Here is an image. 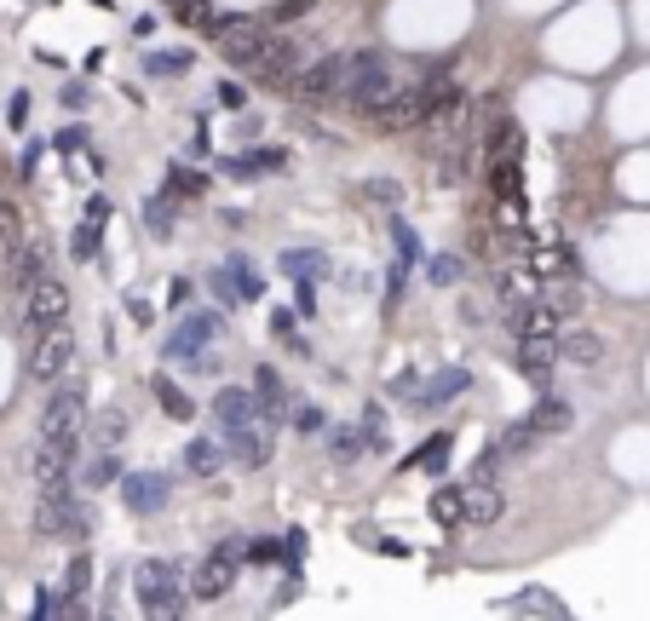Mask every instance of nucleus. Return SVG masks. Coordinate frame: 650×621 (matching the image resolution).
<instances>
[{
	"instance_id": "obj_1",
	"label": "nucleus",
	"mask_w": 650,
	"mask_h": 621,
	"mask_svg": "<svg viewBox=\"0 0 650 621\" xmlns=\"http://www.w3.org/2000/svg\"><path fill=\"white\" fill-rule=\"evenodd\" d=\"M35 535L41 541H81L87 535V501L75 495V483H41L35 495Z\"/></svg>"
},
{
	"instance_id": "obj_2",
	"label": "nucleus",
	"mask_w": 650,
	"mask_h": 621,
	"mask_svg": "<svg viewBox=\"0 0 650 621\" xmlns=\"http://www.w3.org/2000/svg\"><path fill=\"white\" fill-rule=\"evenodd\" d=\"M133 598H139L144 616H179L190 604V581H185L179 564L144 558V564H133Z\"/></svg>"
},
{
	"instance_id": "obj_3",
	"label": "nucleus",
	"mask_w": 650,
	"mask_h": 621,
	"mask_svg": "<svg viewBox=\"0 0 650 621\" xmlns=\"http://www.w3.org/2000/svg\"><path fill=\"white\" fill-rule=\"evenodd\" d=\"M392 64L380 52H351L346 58V87H340V104H351L357 115H369L386 92H392Z\"/></svg>"
},
{
	"instance_id": "obj_4",
	"label": "nucleus",
	"mask_w": 650,
	"mask_h": 621,
	"mask_svg": "<svg viewBox=\"0 0 650 621\" xmlns=\"http://www.w3.org/2000/svg\"><path fill=\"white\" fill-rule=\"evenodd\" d=\"M18 305H24V340L47 334L52 322H70V288H64V282H58L52 271L35 276V288H29Z\"/></svg>"
},
{
	"instance_id": "obj_5",
	"label": "nucleus",
	"mask_w": 650,
	"mask_h": 621,
	"mask_svg": "<svg viewBox=\"0 0 650 621\" xmlns=\"http://www.w3.org/2000/svg\"><path fill=\"white\" fill-rule=\"evenodd\" d=\"M75 363V334H70V322H52L47 334H35L29 340V374L41 380V386H52V380H64Z\"/></svg>"
},
{
	"instance_id": "obj_6",
	"label": "nucleus",
	"mask_w": 650,
	"mask_h": 621,
	"mask_svg": "<svg viewBox=\"0 0 650 621\" xmlns=\"http://www.w3.org/2000/svg\"><path fill=\"white\" fill-rule=\"evenodd\" d=\"M236 575H242V541H219V547L196 564L190 593H196V598H225L236 587Z\"/></svg>"
},
{
	"instance_id": "obj_7",
	"label": "nucleus",
	"mask_w": 650,
	"mask_h": 621,
	"mask_svg": "<svg viewBox=\"0 0 650 621\" xmlns=\"http://www.w3.org/2000/svg\"><path fill=\"white\" fill-rule=\"evenodd\" d=\"M369 121L380 133H409V127H420V121H426V81H420V87H403V81H397V87L369 110Z\"/></svg>"
},
{
	"instance_id": "obj_8",
	"label": "nucleus",
	"mask_w": 650,
	"mask_h": 621,
	"mask_svg": "<svg viewBox=\"0 0 650 621\" xmlns=\"http://www.w3.org/2000/svg\"><path fill=\"white\" fill-rule=\"evenodd\" d=\"M219 334H225V317H219V311H196V317H185L179 328H173V340H167L162 357L167 363H179V368H190Z\"/></svg>"
},
{
	"instance_id": "obj_9",
	"label": "nucleus",
	"mask_w": 650,
	"mask_h": 621,
	"mask_svg": "<svg viewBox=\"0 0 650 621\" xmlns=\"http://www.w3.org/2000/svg\"><path fill=\"white\" fill-rule=\"evenodd\" d=\"M340 87H346V52H328V58L305 64L300 75H294V92H300L305 104H334Z\"/></svg>"
},
{
	"instance_id": "obj_10",
	"label": "nucleus",
	"mask_w": 650,
	"mask_h": 621,
	"mask_svg": "<svg viewBox=\"0 0 650 621\" xmlns=\"http://www.w3.org/2000/svg\"><path fill=\"white\" fill-rule=\"evenodd\" d=\"M225 460H236L242 472H259V466L271 460V420L231 426V432H225Z\"/></svg>"
},
{
	"instance_id": "obj_11",
	"label": "nucleus",
	"mask_w": 650,
	"mask_h": 621,
	"mask_svg": "<svg viewBox=\"0 0 650 621\" xmlns=\"http://www.w3.org/2000/svg\"><path fill=\"white\" fill-rule=\"evenodd\" d=\"M208 282H213V294H219V305H225V311H236V305H248V299L265 294V282L248 271V259H225Z\"/></svg>"
},
{
	"instance_id": "obj_12",
	"label": "nucleus",
	"mask_w": 650,
	"mask_h": 621,
	"mask_svg": "<svg viewBox=\"0 0 650 621\" xmlns=\"http://www.w3.org/2000/svg\"><path fill=\"white\" fill-rule=\"evenodd\" d=\"M461 391H472V374L466 368H443V374H432V380H409V403L415 409H443L449 397H461Z\"/></svg>"
},
{
	"instance_id": "obj_13",
	"label": "nucleus",
	"mask_w": 650,
	"mask_h": 621,
	"mask_svg": "<svg viewBox=\"0 0 650 621\" xmlns=\"http://www.w3.org/2000/svg\"><path fill=\"white\" fill-rule=\"evenodd\" d=\"M167 489H173V478L167 472H127L121 478V501H127V512H162L167 506Z\"/></svg>"
},
{
	"instance_id": "obj_14",
	"label": "nucleus",
	"mask_w": 650,
	"mask_h": 621,
	"mask_svg": "<svg viewBox=\"0 0 650 621\" xmlns=\"http://www.w3.org/2000/svg\"><path fill=\"white\" fill-rule=\"evenodd\" d=\"M41 271H52V253H47V242H29L24 236V248L12 253V259H6V288H12V294L24 299L29 288H35V276Z\"/></svg>"
},
{
	"instance_id": "obj_15",
	"label": "nucleus",
	"mask_w": 650,
	"mask_h": 621,
	"mask_svg": "<svg viewBox=\"0 0 650 621\" xmlns=\"http://www.w3.org/2000/svg\"><path fill=\"white\" fill-rule=\"evenodd\" d=\"M461 506H466V524H495L507 512V489L495 478H472L461 489Z\"/></svg>"
},
{
	"instance_id": "obj_16",
	"label": "nucleus",
	"mask_w": 650,
	"mask_h": 621,
	"mask_svg": "<svg viewBox=\"0 0 650 621\" xmlns=\"http://www.w3.org/2000/svg\"><path fill=\"white\" fill-rule=\"evenodd\" d=\"M213 420L231 432V426H248V420H265V409H259V397L248 386H225L219 397H213Z\"/></svg>"
},
{
	"instance_id": "obj_17",
	"label": "nucleus",
	"mask_w": 650,
	"mask_h": 621,
	"mask_svg": "<svg viewBox=\"0 0 650 621\" xmlns=\"http://www.w3.org/2000/svg\"><path fill=\"white\" fill-rule=\"evenodd\" d=\"M553 363H558V345L547 340V334H524V345H518V374L535 380V386H547Z\"/></svg>"
},
{
	"instance_id": "obj_18",
	"label": "nucleus",
	"mask_w": 650,
	"mask_h": 621,
	"mask_svg": "<svg viewBox=\"0 0 650 621\" xmlns=\"http://www.w3.org/2000/svg\"><path fill=\"white\" fill-rule=\"evenodd\" d=\"M524 420H530L535 437H558V432H570V426H576V409H570L564 397H547V391H541V397H535V409L524 414Z\"/></svg>"
},
{
	"instance_id": "obj_19",
	"label": "nucleus",
	"mask_w": 650,
	"mask_h": 621,
	"mask_svg": "<svg viewBox=\"0 0 650 621\" xmlns=\"http://www.w3.org/2000/svg\"><path fill=\"white\" fill-rule=\"evenodd\" d=\"M558 363H570V368H593L604 357V340L593 334V328H570V334H558Z\"/></svg>"
},
{
	"instance_id": "obj_20",
	"label": "nucleus",
	"mask_w": 650,
	"mask_h": 621,
	"mask_svg": "<svg viewBox=\"0 0 650 621\" xmlns=\"http://www.w3.org/2000/svg\"><path fill=\"white\" fill-rule=\"evenodd\" d=\"M185 472H190V478H219V472H225V443H213V437H190V443H185Z\"/></svg>"
},
{
	"instance_id": "obj_21",
	"label": "nucleus",
	"mask_w": 650,
	"mask_h": 621,
	"mask_svg": "<svg viewBox=\"0 0 650 621\" xmlns=\"http://www.w3.org/2000/svg\"><path fill=\"white\" fill-rule=\"evenodd\" d=\"M282 276H294V282H317L328 276V253L323 248H282Z\"/></svg>"
},
{
	"instance_id": "obj_22",
	"label": "nucleus",
	"mask_w": 650,
	"mask_h": 621,
	"mask_svg": "<svg viewBox=\"0 0 650 621\" xmlns=\"http://www.w3.org/2000/svg\"><path fill=\"white\" fill-rule=\"evenodd\" d=\"M219 167H225L231 179H265V173L282 167V150H242V156H225Z\"/></svg>"
},
{
	"instance_id": "obj_23",
	"label": "nucleus",
	"mask_w": 650,
	"mask_h": 621,
	"mask_svg": "<svg viewBox=\"0 0 650 621\" xmlns=\"http://www.w3.org/2000/svg\"><path fill=\"white\" fill-rule=\"evenodd\" d=\"M150 391H156V403H162L173 420H190L196 414V403H190V391L173 380V374H150Z\"/></svg>"
},
{
	"instance_id": "obj_24",
	"label": "nucleus",
	"mask_w": 650,
	"mask_h": 621,
	"mask_svg": "<svg viewBox=\"0 0 650 621\" xmlns=\"http://www.w3.org/2000/svg\"><path fill=\"white\" fill-rule=\"evenodd\" d=\"M501 610H512V616H564V598H553L547 587H524V593L507 598Z\"/></svg>"
},
{
	"instance_id": "obj_25",
	"label": "nucleus",
	"mask_w": 650,
	"mask_h": 621,
	"mask_svg": "<svg viewBox=\"0 0 650 621\" xmlns=\"http://www.w3.org/2000/svg\"><path fill=\"white\" fill-rule=\"evenodd\" d=\"M121 437H127V414L121 409H98V420H87V443L93 449H121Z\"/></svg>"
},
{
	"instance_id": "obj_26",
	"label": "nucleus",
	"mask_w": 650,
	"mask_h": 621,
	"mask_svg": "<svg viewBox=\"0 0 650 621\" xmlns=\"http://www.w3.org/2000/svg\"><path fill=\"white\" fill-rule=\"evenodd\" d=\"M254 397H259V409H265V420H282V414H288V397H282L277 368H259V374H254Z\"/></svg>"
},
{
	"instance_id": "obj_27",
	"label": "nucleus",
	"mask_w": 650,
	"mask_h": 621,
	"mask_svg": "<svg viewBox=\"0 0 650 621\" xmlns=\"http://www.w3.org/2000/svg\"><path fill=\"white\" fill-rule=\"evenodd\" d=\"M116 478H121L116 449H93V455L81 460V483H87V489H104V483H116Z\"/></svg>"
},
{
	"instance_id": "obj_28",
	"label": "nucleus",
	"mask_w": 650,
	"mask_h": 621,
	"mask_svg": "<svg viewBox=\"0 0 650 621\" xmlns=\"http://www.w3.org/2000/svg\"><path fill=\"white\" fill-rule=\"evenodd\" d=\"M328 432V455L334 466H351V460L363 455V426H323Z\"/></svg>"
},
{
	"instance_id": "obj_29",
	"label": "nucleus",
	"mask_w": 650,
	"mask_h": 621,
	"mask_svg": "<svg viewBox=\"0 0 650 621\" xmlns=\"http://www.w3.org/2000/svg\"><path fill=\"white\" fill-rule=\"evenodd\" d=\"M449 449H455V437L449 432H438V437H426V443H420V472H426V478H443V472H449Z\"/></svg>"
},
{
	"instance_id": "obj_30",
	"label": "nucleus",
	"mask_w": 650,
	"mask_h": 621,
	"mask_svg": "<svg viewBox=\"0 0 650 621\" xmlns=\"http://www.w3.org/2000/svg\"><path fill=\"white\" fill-rule=\"evenodd\" d=\"M18 248H24V213H18L12 202H0V265H6Z\"/></svg>"
},
{
	"instance_id": "obj_31",
	"label": "nucleus",
	"mask_w": 650,
	"mask_h": 621,
	"mask_svg": "<svg viewBox=\"0 0 650 621\" xmlns=\"http://www.w3.org/2000/svg\"><path fill=\"white\" fill-rule=\"evenodd\" d=\"M139 219H144V230H150V236H173V196H150V202L139 207Z\"/></svg>"
},
{
	"instance_id": "obj_32",
	"label": "nucleus",
	"mask_w": 650,
	"mask_h": 621,
	"mask_svg": "<svg viewBox=\"0 0 650 621\" xmlns=\"http://www.w3.org/2000/svg\"><path fill=\"white\" fill-rule=\"evenodd\" d=\"M363 449H374V455H386V449H392V432H386V409H380V403H369V409H363Z\"/></svg>"
},
{
	"instance_id": "obj_33",
	"label": "nucleus",
	"mask_w": 650,
	"mask_h": 621,
	"mask_svg": "<svg viewBox=\"0 0 650 621\" xmlns=\"http://www.w3.org/2000/svg\"><path fill=\"white\" fill-rule=\"evenodd\" d=\"M392 242H397V265H392V271H415V265H420V242H415V230H409V219H392Z\"/></svg>"
},
{
	"instance_id": "obj_34",
	"label": "nucleus",
	"mask_w": 650,
	"mask_h": 621,
	"mask_svg": "<svg viewBox=\"0 0 650 621\" xmlns=\"http://www.w3.org/2000/svg\"><path fill=\"white\" fill-rule=\"evenodd\" d=\"M87 593H93V558L75 552L70 570H64V598H87Z\"/></svg>"
},
{
	"instance_id": "obj_35",
	"label": "nucleus",
	"mask_w": 650,
	"mask_h": 621,
	"mask_svg": "<svg viewBox=\"0 0 650 621\" xmlns=\"http://www.w3.org/2000/svg\"><path fill=\"white\" fill-rule=\"evenodd\" d=\"M208 190V173H196V167H167V196L179 202V196H202Z\"/></svg>"
},
{
	"instance_id": "obj_36",
	"label": "nucleus",
	"mask_w": 650,
	"mask_h": 621,
	"mask_svg": "<svg viewBox=\"0 0 650 621\" xmlns=\"http://www.w3.org/2000/svg\"><path fill=\"white\" fill-rule=\"evenodd\" d=\"M98 248H104V225H93V219H81L75 225V236H70V253L87 265V259H98Z\"/></svg>"
},
{
	"instance_id": "obj_37",
	"label": "nucleus",
	"mask_w": 650,
	"mask_h": 621,
	"mask_svg": "<svg viewBox=\"0 0 650 621\" xmlns=\"http://www.w3.org/2000/svg\"><path fill=\"white\" fill-rule=\"evenodd\" d=\"M173 18L185 23V29H213V23H219V12H213L208 0H173Z\"/></svg>"
},
{
	"instance_id": "obj_38",
	"label": "nucleus",
	"mask_w": 650,
	"mask_h": 621,
	"mask_svg": "<svg viewBox=\"0 0 650 621\" xmlns=\"http://www.w3.org/2000/svg\"><path fill=\"white\" fill-rule=\"evenodd\" d=\"M432 518H438L443 529H455V524H466V506H461V489H438V495H432Z\"/></svg>"
},
{
	"instance_id": "obj_39",
	"label": "nucleus",
	"mask_w": 650,
	"mask_h": 621,
	"mask_svg": "<svg viewBox=\"0 0 650 621\" xmlns=\"http://www.w3.org/2000/svg\"><path fill=\"white\" fill-rule=\"evenodd\" d=\"M518 334H547V340H558V311L553 305H530L518 317Z\"/></svg>"
},
{
	"instance_id": "obj_40",
	"label": "nucleus",
	"mask_w": 650,
	"mask_h": 621,
	"mask_svg": "<svg viewBox=\"0 0 650 621\" xmlns=\"http://www.w3.org/2000/svg\"><path fill=\"white\" fill-rule=\"evenodd\" d=\"M518 156V127L512 121H495L489 127V161H512Z\"/></svg>"
},
{
	"instance_id": "obj_41",
	"label": "nucleus",
	"mask_w": 650,
	"mask_h": 621,
	"mask_svg": "<svg viewBox=\"0 0 650 621\" xmlns=\"http://www.w3.org/2000/svg\"><path fill=\"white\" fill-rule=\"evenodd\" d=\"M535 271L541 276H576V253L570 248H541L535 253Z\"/></svg>"
},
{
	"instance_id": "obj_42",
	"label": "nucleus",
	"mask_w": 650,
	"mask_h": 621,
	"mask_svg": "<svg viewBox=\"0 0 650 621\" xmlns=\"http://www.w3.org/2000/svg\"><path fill=\"white\" fill-rule=\"evenodd\" d=\"M426 276H432L438 288H455V282L466 276V259H461V253H438V259L426 265Z\"/></svg>"
},
{
	"instance_id": "obj_43",
	"label": "nucleus",
	"mask_w": 650,
	"mask_h": 621,
	"mask_svg": "<svg viewBox=\"0 0 650 621\" xmlns=\"http://www.w3.org/2000/svg\"><path fill=\"white\" fill-rule=\"evenodd\" d=\"M190 52H144V75H185Z\"/></svg>"
},
{
	"instance_id": "obj_44",
	"label": "nucleus",
	"mask_w": 650,
	"mask_h": 621,
	"mask_svg": "<svg viewBox=\"0 0 650 621\" xmlns=\"http://www.w3.org/2000/svg\"><path fill=\"white\" fill-rule=\"evenodd\" d=\"M535 443H541V437L530 432V420H518V426H507V432H501V455H530Z\"/></svg>"
},
{
	"instance_id": "obj_45",
	"label": "nucleus",
	"mask_w": 650,
	"mask_h": 621,
	"mask_svg": "<svg viewBox=\"0 0 650 621\" xmlns=\"http://www.w3.org/2000/svg\"><path fill=\"white\" fill-rule=\"evenodd\" d=\"M242 564H282V541H271V535H254V541L242 547Z\"/></svg>"
},
{
	"instance_id": "obj_46",
	"label": "nucleus",
	"mask_w": 650,
	"mask_h": 621,
	"mask_svg": "<svg viewBox=\"0 0 650 621\" xmlns=\"http://www.w3.org/2000/svg\"><path fill=\"white\" fill-rule=\"evenodd\" d=\"M58 610H64V593H52V587H41V593H35V621L58 616Z\"/></svg>"
},
{
	"instance_id": "obj_47",
	"label": "nucleus",
	"mask_w": 650,
	"mask_h": 621,
	"mask_svg": "<svg viewBox=\"0 0 650 621\" xmlns=\"http://www.w3.org/2000/svg\"><path fill=\"white\" fill-rule=\"evenodd\" d=\"M219 104H225V110H248V87H242V81H225V87H219Z\"/></svg>"
},
{
	"instance_id": "obj_48",
	"label": "nucleus",
	"mask_w": 650,
	"mask_h": 621,
	"mask_svg": "<svg viewBox=\"0 0 650 621\" xmlns=\"http://www.w3.org/2000/svg\"><path fill=\"white\" fill-rule=\"evenodd\" d=\"M501 443H495V449H484V455H478V466H472V478H495V472H501Z\"/></svg>"
},
{
	"instance_id": "obj_49",
	"label": "nucleus",
	"mask_w": 650,
	"mask_h": 621,
	"mask_svg": "<svg viewBox=\"0 0 650 621\" xmlns=\"http://www.w3.org/2000/svg\"><path fill=\"white\" fill-rule=\"evenodd\" d=\"M127 317L144 328V322H156V311H150V299H144V294H127Z\"/></svg>"
},
{
	"instance_id": "obj_50",
	"label": "nucleus",
	"mask_w": 650,
	"mask_h": 621,
	"mask_svg": "<svg viewBox=\"0 0 650 621\" xmlns=\"http://www.w3.org/2000/svg\"><path fill=\"white\" fill-rule=\"evenodd\" d=\"M311 6H317V0H282V6H277V12H271V18H277V23H288V18H305Z\"/></svg>"
},
{
	"instance_id": "obj_51",
	"label": "nucleus",
	"mask_w": 650,
	"mask_h": 621,
	"mask_svg": "<svg viewBox=\"0 0 650 621\" xmlns=\"http://www.w3.org/2000/svg\"><path fill=\"white\" fill-rule=\"evenodd\" d=\"M294 426H300V432H323L328 420H323V409H294Z\"/></svg>"
},
{
	"instance_id": "obj_52",
	"label": "nucleus",
	"mask_w": 650,
	"mask_h": 621,
	"mask_svg": "<svg viewBox=\"0 0 650 621\" xmlns=\"http://www.w3.org/2000/svg\"><path fill=\"white\" fill-rule=\"evenodd\" d=\"M6 121H12V133H24V121H29V98H24V92L12 98V110H6Z\"/></svg>"
},
{
	"instance_id": "obj_53",
	"label": "nucleus",
	"mask_w": 650,
	"mask_h": 621,
	"mask_svg": "<svg viewBox=\"0 0 650 621\" xmlns=\"http://www.w3.org/2000/svg\"><path fill=\"white\" fill-rule=\"evenodd\" d=\"M81 219H93V225H110V202H104V196H93V202H87V213H81Z\"/></svg>"
},
{
	"instance_id": "obj_54",
	"label": "nucleus",
	"mask_w": 650,
	"mask_h": 621,
	"mask_svg": "<svg viewBox=\"0 0 650 621\" xmlns=\"http://www.w3.org/2000/svg\"><path fill=\"white\" fill-rule=\"evenodd\" d=\"M374 547L386 552V558H409V547H403V541H392V535H380V541H374Z\"/></svg>"
},
{
	"instance_id": "obj_55",
	"label": "nucleus",
	"mask_w": 650,
	"mask_h": 621,
	"mask_svg": "<svg viewBox=\"0 0 650 621\" xmlns=\"http://www.w3.org/2000/svg\"><path fill=\"white\" fill-rule=\"evenodd\" d=\"M81 144H87V133H81V127H70V133H58V150H81Z\"/></svg>"
},
{
	"instance_id": "obj_56",
	"label": "nucleus",
	"mask_w": 650,
	"mask_h": 621,
	"mask_svg": "<svg viewBox=\"0 0 650 621\" xmlns=\"http://www.w3.org/2000/svg\"><path fill=\"white\" fill-rule=\"evenodd\" d=\"M300 311H317V282H300Z\"/></svg>"
},
{
	"instance_id": "obj_57",
	"label": "nucleus",
	"mask_w": 650,
	"mask_h": 621,
	"mask_svg": "<svg viewBox=\"0 0 650 621\" xmlns=\"http://www.w3.org/2000/svg\"><path fill=\"white\" fill-rule=\"evenodd\" d=\"M93 6H116V0H93Z\"/></svg>"
}]
</instances>
